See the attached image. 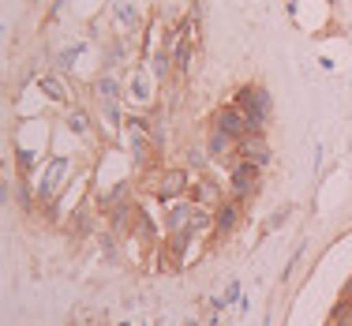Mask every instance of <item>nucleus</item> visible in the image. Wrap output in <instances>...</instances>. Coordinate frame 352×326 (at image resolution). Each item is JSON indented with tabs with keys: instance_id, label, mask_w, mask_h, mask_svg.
I'll return each instance as SVG.
<instances>
[{
	"instance_id": "f257e3e1",
	"label": "nucleus",
	"mask_w": 352,
	"mask_h": 326,
	"mask_svg": "<svg viewBox=\"0 0 352 326\" xmlns=\"http://www.w3.org/2000/svg\"><path fill=\"white\" fill-rule=\"evenodd\" d=\"M232 105L244 113L248 128L251 131H266L270 128V116H274V98L266 87H258V83H251V87H240L236 94H232Z\"/></svg>"
},
{
	"instance_id": "f03ea898",
	"label": "nucleus",
	"mask_w": 352,
	"mask_h": 326,
	"mask_svg": "<svg viewBox=\"0 0 352 326\" xmlns=\"http://www.w3.org/2000/svg\"><path fill=\"white\" fill-rule=\"evenodd\" d=\"M154 102H157V79H154V72H150L142 61L131 64L128 75H124V105H128L131 113H146Z\"/></svg>"
},
{
	"instance_id": "7ed1b4c3",
	"label": "nucleus",
	"mask_w": 352,
	"mask_h": 326,
	"mask_svg": "<svg viewBox=\"0 0 352 326\" xmlns=\"http://www.w3.org/2000/svg\"><path fill=\"white\" fill-rule=\"evenodd\" d=\"M258 184H263V165H255V162H244V157H232V169H229V195L232 199H248L258 191Z\"/></svg>"
},
{
	"instance_id": "20e7f679",
	"label": "nucleus",
	"mask_w": 352,
	"mask_h": 326,
	"mask_svg": "<svg viewBox=\"0 0 352 326\" xmlns=\"http://www.w3.org/2000/svg\"><path fill=\"white\" fill-rule=\"evenodd\" d=\"M240 221H244V199H225L221 206L214 210V237L210 244H221V240H229L232 232L240 229Z\"/></svg>"
},
{
	"instance_id": "39448f33",
	"label": "nucleus",
	"mask_w": 352,
	"mask_h": 326,
	"mask_svg": "<svg viewBox=\"0 0 352 326\" xmlns=\"http://www.w3.org/2000/svg\"><path fill=\"white\" fill-rule=\"evenodd\" d=\"M109 15H113V34H124V38H139L142 34V12L135 8V0H109Z\"/></svg>"
},
{
	"instance_id": "423d86ee",
	"label": "nucleus",
	"mask_w": 352,
	"mask_h": 326,
	"mask_svg": "<svg viewBox=\"0 0 352 326\" xmlns=\"http://www.w3.org/2000/svg\"><path fill=\"white\" fill-rule=\"evenodd\" d=\"M191 199H195L199 206H206V210H217V206L229 199V188L210 180V177H203V173H195V177H191Z\"/></svg>"
},
{
	"instance_id": "0eeeda50",
	"label": "nucleus",
	"mask_w": 352,
	"mask_h": 326,
	"mask_svg": "<svg viewBox=\"0 0 352 326\" xmlns=\"http://www.w3.org/2000/svg\"><path fill=\"white\" fill-rule=\"evenodd\" d=\"M68 173H72V162H68V157H53V162H49V173L38 180V199H41L45 206L53 203V199H56V191L64 188Z\"/></svg>"
},
{
	"instance_id": "6e6552de",
	"label": "nucleus",
	"mask_w": 352,
	"mask_h": 326,
	"mask_svg": "<svg viewBox=\"0 0 352 326\" xmlns=\"http://www.w3.org/2000/svg\"><path fill=\"white\" fill-rule=\"evenodd\" d=\"M94 98H98V105H124V75L120 72H98L94 75Z\"/></svg>"
},
{
	"instance_id": "1a4fd4ad",
	"label": "nucleus",
	"mask_w": 352,
	"mask_h": 326,
	"mask_svg": "<svg viewBox=\"0 0 352 326\" xmlns=\"http://www.w3.org/2000/svg\"><path fill=\"white\" fill-rule=\"evenodd\" d=\"M236 157H244V162H255V165H270L274 154H270V143H266V131H248L244 139L236 143Z\"/></svg>"
},
{
	"instance_id": "9d476101",
	"label": "nucleus",
	"mask_w": 352,
	"mask_h": 326,
	"mask_svg": "<svg viewBox=\"0 0 352 326\" xmlns=\"http://www.w3.org/2000/svg\"><path fill=\"white\" fill-rule=\"evenodd\" d=\"M191 195V173L188 169H165L162 180H157V199L162 203H173V199Z\"/></svg>"
},
{
	"instance_id": "9b49d317",
	"label": "nucleus",
	"mask_w": 352,
	"mask_h": 326,
	"mask_svg": "<svg viewBox=\"0 0 352 326\" xmlns=\"http://www.w3.org/2000/svg\"><path fill=\"white\" fill-rule=\"evenodd\" d=\"M210 128H217V131H225V135H229V139H236V143H240V139H244L248 135V120H244V113H240V109L236 105H221V109H217V113H214V124H210Z\"/></svg>"
},
{
	"instance_id": "f8f14e48",
	"label": "nucleus",
	"mask_w": 352,
	"mask_h": 326,
	"mask_svg": "<svg viewBox=\"0 0 352 326\" xmlns=\"http://www.w3.org/2000/svg\"><path fill=\"white\" fill-rule=\"evenodd\" d=\"M38 90L56 105H72V87L64 79V72H41L38 75Z\"/></svg>"
},
{
	"instance_id": "ddd939ff",
	"label": "nucleus",
	"mask_w": 352,
	"mask_h": 326,
	"mask_svg": "<svg viewBox=\"0 0 352 326\" xmlns=\"http://www.w3.org/2000/svg\"><path fill=\"white\" fill-rule=\"evenodd\" d=\"M64 128H68L72 135H79V139H90V135L98 131V120L87 113V109L68 105V109H64Z\"/></svg>"
},
{
	"instance_id": "4468645a",
	"label": "nucleus",
	"mask_w": 352,
	"mask_h": 326,
	"mask_svg": "<svg viewBox=\"0 0 352 326\" xmlns=\"http://www.w3.org/2000/svg\"><path fill=\"white\" fill-rule=\"evenodd\" d=\"M206 150H210V162H225V157H236V139H229L225 131L210 128V135H206Z\"/></svg>"
},
{
	"instance_id": "2eb2a0df",
	"label": "nucleus",
	"mask_w": 352,
	"mask_h": 326,
	"mask_svg": "<svg viewBox=\"0 0 352 326\" xmlns=\"http://www.w3.org/2000/svg\"><path fill=\"white\" fill-rule=\"evenodd\" d=\"M142 64H146V68L154 72V79H157V83H169V75H176L173 53H169V49H162V45H157L154 53H150L146 61H142Z\"/></svg>"
},
{
	"instance_id": "dca6fc26",
	"label": "nucleus",
	"mask_w": 352,
	"mask_h": 326,
	"mask_svg": "<svg viewBox=\"0 0 352 326\" xmlns=\"http://www.w3.org/2000/svg\"><path fill=\"white\" fill-rule=\"evenodd\" d=\"M90 49V41L87 38H79V41H72V45H64V49H56L53 53V68L56 72H72L75 68V61H79L82 53Z\"/></svg>"
},
{
	"instance_id": "f3484780",
	"label": "nucleus",
	"mask_w": 352,
	"mask_h": 326,
	"mask_svg": "<svg viewBox=\"0 0 352 326\" xmlns=\"http://www.w3.org/2000/svg\"><path fill=\"white\" fill-rule=\"evenodd\" d=\"M236 296H240V285H236V281H232V285H229V289H225V296H221V304H225V307H229V304H232V300H236Z\"/></svg>"
},
{
	"instance_id": "a211bd4d",
	"label": "nucleus",
	"mask_w": 352,
	"mask_h": 326,
	"mask_svg": "<svg viewBox=\"0 0 352 326\" xmlns=\"http://www.w3.org/2000/svg\"><path fill=\"white\" fill-rule=\"evenodd\" d=\"M120 326H128V323H120Z\"/></svg>"
}]
</instances>
